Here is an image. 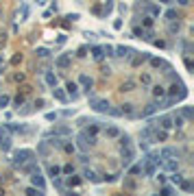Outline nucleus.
Listing matches in <instances>:
<instances>
[{
	"instance_id": "nucleus-47",
	"label": "nucleus",
	"mask_w": 194,
	"mask_h": 196,
	"mask_svg": "<svg viewBox=\"0 0 194 196\" xmlns=\"http://www.w3.org/2000/svg\"><path fill=\"white\" fill-rule=\"evenodd\" d=\"M26 194H29V196H37V194H44V192H42V190H37L35 185H31V187L26 190Z\"/></svg>"
},
{
	"instance_id": "nucleus-12",
	"label": "nucleus",
	"mask_w": 194,
	"mask_h": 196,
	"mask_svg": "<svg viewBox=\"0 0 194 196\" xmlns=\"http://www.w3.org/2000/svg\"><path fill=\"white\" fill-rule=\"evenodd\" d=\"M129 59H131V65H133V68H140L144 61H148V53H140V55H135V57L131 55Z\"/></svg>"
},
{
	"instance_id": "nucleus-3",
	"label": "nucleus",
	"mask_w": 194,
	"mask_h": 196,
	"mask_svg": "<svg viewBox=\"0 0 194 196\" xmlns=\"http://www.w3.org/2000/svg\"><path fill=\"white\" fill-rule=\"evenodd\" d=\"M35 157V153L33 151H29V148H22V151H18L15 155H13V166L15 168H20L22 163H26L29 159H33Z\"/></svg>"
},
{
	"instance_id": "nucleus-45",
	"label": "nucleus",
	"mask_w": 194,
	"mask_h": 196,
	"mask_svg": "<svg viewBox=\"0 0 194 196\" xmlns=\"http://www.w3.org/2000/svg\"><path fill=\"white\" fill-rule=\"evenodd\" d=\"M181 179H183V174H179V170H175V172H172V177H170V181L179 185V181H181Z\"/></svg>"
},
{
	"instance_id": "nucleus-31",
	"label": "nucleus",
	"mask_w": 194,
	"mask_h": 196,
	"mask_svg": "<svg viewBox=\"0 0 194 196\" xmlns=\"http://www.w3.org/2000/svg\"><path fill=\"white\" fill-rule=\"evenodd\" d=\"M29 11H31V9H29V5L24 2V5H22V11H20V22H24V20H29Z\"/></svg>"
},
{
	"instance_id": "nucleus-6",
	"label": "nucleus",
	"mask_w": 194,
	"mask_h": 196,
	"mask_svg": "<svg viewBox=\"0 0 194 196\" xmlns=\"http://www.w3.org/2000/svg\"><path fill=\"white\" fill-rule=\"evenodd\" d=\"M31 185H35L37 190H46V181H44V177H42V172L39 170H35V172H31Z\"/></svg>"
},
{
	"instance_id": "nucleus-56",
	"label": "nucleus",
	"mask_w": 194,
	"mask_h": 196,
	"mask_svg": "<svg viewBox=\"0 0 194 196\" xmlns=\"http://www.w3.org/2000/svg\"><path fill=\"white\" fill-rule=\"evenodd\" d=\"M72 170H74V168H72V163H68V166H63V172H65V174H70V172H72Z\"/></svg>"
},
{
	"instance_id": "nucleus-44",
	"label": "nucleus",
	"mask_w": 194,
	"mask_h": 196,
	"mask_svg": "<svg viewBox=\"0 0 194 196\" xmlns=\"http://www.w3.org/2000/svg\"><path fill=\"white\" fill-rule=\"evenodd\" d=\"M9 100H11V98H9L7 94H2V96H0V109H5V107L9 105Z\"/></svg>"
},
{
	"instance_id": "nucleus-22",
	"label": "nucleus",
	"mask_w": 194,
	"mask_h": 196,
	"mask_svg": "<svg viewBox=\"0 0 194 196\" xmlns=\"http://www.w3.org/2000/svg\"><path fill=\"white\" fill-rule=\"evenodd\" d=\"M159 127L166 129V131L172 129V116H161V118H159Z\"/></svg>"
},
{
	"instance_id": "nucleus-55",
	"label": "nucleus",
	"mask_w": 194,
	"mask_h": 196,
	"mask_svg": "<svg viewBox=\"0 0 194 196\" xmlns=\"http://www.w3.org/2000/svg\"><path fill=\"white\" fill-rule=\"evenodd\" d=\"M125 187H127V190H133V187H135V183H133L131 179H127V181H125Z\"/></svg>"
},
{
	"instance_id": "nucleus-30",
	"label": "nucleus",
	"mask_w": 194,
	"mask_h": 196,
	"mask_svg": "<svg viewBox=\"0 0 194 196\" xmlns=\"http://www.w3.org/2000/svg\"><path fill=\"white\" fill-rule=\"evenodd\" d=\"M129 168V174L135 177V174H142V163H135V166H127Z\"/></svg>"
},
{
	"instance_id": "nucleus-54",
	"label": "nucleus",
	"mask_w": 194,
	"mask_h": 196,
	"mask_svg": "<svg viewBox=\"0 0 194 196\" xmlns=\"http://www.w3.org/2000/svg\"><path fill=\"white\" fill-rule=\"evenodd\" d=\"M85 37H87V41H94V39H96V35H94L92 31H85Z\"/></svg>"
},
{
	"instance_id": "nucleus-62",
	"label": "nucleus",
	"mask_w": 194,
	"mask_h": 196,
	"mask_svg": "<svg viewBox=\"0 0 194 196\" xmlns=\"http://www.w3.org/2000/svg\"><path fill=\"white\" fill-rule=\"evenodd\" d=\"M159 2H164V5H170V2H172V0H159Z\"/></svg>"
},
{
	"instance_id": "nucleus-24",
	"label": "nucleus",
	"mask_w": 194,
	"mask_h": 196,
	"mask_svg": "<svg viewBox=\"0 0 194 196\" xmlns=\"http://www.w3.org/2000/svg\"><path fill=\"white\" fill-rule=\"evenodd\" d=\"M53 187H55V190H59V192H65V181L57 174V177H53Z\"/></svg>"
},
{
	"instance_id": "nucleus-8",
	"label": "nucleus",
	"mask_w": 194,
	"mask_h": 196,
	"mask_svg": "<svg viewBox=\"0 0 194 196\" xmlns=\"http://www.w3.org/2000/svg\"><path fill=\"white\" fill-rule=\"evenodd\" d=\"M131 55H133V50H131L129 46H116V48H113V57H120V59H129Z\"/></svg>"
},
{
	"instance_id": "nucleus-9",
	"label": "nucleus",
	"mask_w": 194,
	"mask_h": 196,
	"mask_svg": "<svg viewBox=\"0 0 194 196\" xmlns=\"http://www.w3.org/2000/svg\"><path fill=\"white\" fill-rule=\"evenodd\" d=\"M79 83L83 85V92H85L87 96H92V87H94V81H92L87 74H81V76H79Z\"/></svg>"
},
{
	"instance_id": "nucleus-32",
	"label": "nucleus",
	"mask_w": 194,
	"mask_h": 196,
	"mask_svg": "<svg viewBox=\"0 0 194 196\" xmlns=\"http://www.w3.org/2000/svg\"><path fill=\"white\" fill-rule=\"evenodd\" d=\"M153 96H155V98H164V96H166V89H164L161 85H155V87H153Z\"/></svg>"
},
{
	"instance_id": "nucleus-16",
	"label": "nucleus",
	"mask_w": 194,
	"mask_h": 196,
	"mask_svg": "<svg viewBox=\"0 0 194 196\" xmlns=\"http://www.w3.org/2000/svg\"><path fill=\"white\" fill-rule=\"evenodd\" d=\"M148 61H151V65H153V68H164V70L170 68V63H166V61H164V59H159V57H148Z\"/></svg>"
},
{
	"instance_id": "nucleus-41",
	"label": "nucleus",
	"mask_w": 194,
	"mask_h": 196,
	"mask_svg": "<svg viewBox=\"0 0 194 196\" xmlns=\"http://www.w3.org/2000/svg\"><path fill=\"white\" fill-rule=\"evenodd\" d=\"M133 87H135L133 81H125V83H122V92H133Z\"/></svg>"
},
{
	"instance_id": "nucleus-58",
	"label": "nucleus",
	"mask_w": 194,
	"mask_h": 196,
	"mask_svg": "<svg viewBox=\"0 0 194 196\" xmlns=\"http://www.w3.org/2000/svg\"><path fill=\"white\" fill-rule=\"evenodd\" d=\"M33 107H35V109H42V107H44V100H42V98H39V100H35Z\"/></svg>"
},
{
	"instance_id": "nucleus-27",
	"label": "nucleus",
	"mask_w": 194,
	"mask_h": 196,
	"mask_svg": "<svg viewBox=\"0 0 194 196\" xmlns=\"http://www.w3.org/2000/svg\"><path fill=\"white\" fill-rule=\"evenodd\" d=\"M179 29H181V24H179V22H175V20H170V24H168V33H170V35H177V33H179Z\"/></svg>"
},
{
	"instance_id": "nucleus-21",
	"label": "nucleus",
	"mask_w": 194,
	"mask_h": 196,
	"mask_svg": "<svg viewBox=\"0 0 194 196\" xmlns=\"http://www.w3.org/2000/svg\"><path fill=\"white\" fill-rule=\"evenodd\" d=\"M83 179H87V181H92V183H98V181H101L92 168H85V170H83Z\"/></svg>"
},
{
	"instance_id": "nucleus-25",
	"label": "nucleus",
	"mask_w": 194,
	"mask_h": 196,
	"mask_svg": "<svg viewBox=\"0 0 194 196\" xmlns=\"http://www.w3.org/2000/svg\"><path fill=\"white\" fill-rule=\"evenodd\" d=\"M179 116L185 120V122H190L192 118H194V113H192V107H181V111H179Z\"/></svg>"
},
{
	"instance_id": "nucleus-57",
	"label": "nucleus",
	"mask_w": 194,
	"mask_h": 196,
	"mask_svg": "<svg viewBox=\"0 0 194 196\" xmlns=\"http://www.w3.org/2000/svg\"><path fill=\"white\" fill-rule=\"evenodd\" d=\"M85 53H87V46H81L79 48V57H85Z\"/></svg>"
},
{
	"instance_id": "nucleus-15",
	"label": "nucleus",
	"mask_w": 194,
	"mask_h": 196,
	"mask_svg": "<svg viewBox=\"0 0 194 196\" xmlns=\"http://www.w3.org/2000/svg\"><path fill=\"white\" fill-rule=\"evenodd\" d=\"M65 89H68V94H70V98H72V100H77V98H79V85L77 83H72V81H68V85H65Z\"/></svg>"
},
{
	"instance_id": "nucleus-33",
	"label": "nucleus",
	"mask_w": 194,
	"mask_h": 196,
	"mask_svg": "<svg viewBox=\"0 0 194 196\" xmlns=\"http://www.w3.org/2000/svg\"><path fill=\"white\" fill-rule=\"evenodd\" d=\"M105 135L107 137H118L120 135V129L118 127H109V129H105Z\"/></svg>"
},
{
	"instance_id": "nucleus-28",
	"label": "nucleus",
	"mask_w": 194,
	"mask_h": 196,
	"mask_svg": "<svg viewBox=\"0 0 194 196\" xmlns=\"http://www.w3.org/2000/svg\"><path fill=\"white\" fill-rule=\"evenodd\" d=\"M111 11H113V0H107V2L103 5V11H101V13H103V15L107 18V15H109Z\"/></svg>"
},
{
	"instance_id": "nucleus-60",
	"label": "nucleus",
	"mask_w": 194,
	"mask_h": 196,
	"mask_svg": "<svg viewBox=\"0 0 194 196\" xmlns=\"http://www.w3.org/2000/svg\"><path fill=\"white\" fill-rule=\"evenodd\" d=\"M113 29H116V31H118V29H122V22L116 20V22H113Z\"/></svg>"
},
{
	"instance_id": "nucleus-23",
	"label": "nucleus",
	"mask_w": 194,
	"mask_h": 196,
	"mask_svg": "<svg viewBox=\"0 0 194 196\" xmlns=\"http://www.w3.org/2000/svg\"><path fill=\"white\" fill-rule=\"evenodd\" d=\"M146 157H148L151 161H155V163H157V168H161V161H164V159H161V155H159V151H148V155H146Z\"/></svg>"
},
{
	"instance_id": "nucleus-52",
	"label": "nucleus",
	"mask_w": 194,
	"mask_h": 196,
	"mask_svg": "<svg viewBox=\"0 0 194 196\" xmlns=\"http://www.w3.org/2000/svg\"><path fill=\"white\" fill-rule=\"evenodd\" d=\"M46 120H48V122H53V120H57V113H53V111H48V113H46Z\"/></svg>"
},
{
	"instance_id": "nucleus-37",
	"label": "nucleus",
	"mask_w": 194,
	"mask_h": 196,
	"mask_svg": "<svg viewBox=\"0 0 194 196\" xmlns=\"http://www.w3.org/2000/svg\"><path fill=\"white\" fill-rule=\"evenodd\" d=\"M61 148H63L65 153H74V151H77V146H74V144H70V142H63V144H61Z\"/></svg>"
},
{
	"instance_id": "nucleus-63",
	"label": "nucleus",
	"mask_w": 194,
	"mask_h": 196,
	"mask_svg": "<svg viewBox=\"0 0 194 196\" xmlns=\"http://www.w3.org/2000/svg\"><path fill=\"white\" fill-rule=\"evenodd\" d=\"M44 2H46V0H37V5H44Z\"/></svg>"
},
{
	"instance_id": "nucleus-46",
	"label": "nucleus",
	"mask_w": 194,
	"mask_h": 196,
	"mask_svg": "<svg viewBox=\"0 0 194 196\" xmlns=\"http://www.w3.org/2000/svg\"><path fill=\"white\" fill-rule=\"evenodd\" d=\"M159 11H161L159 5H148V13H151V15H159Z\"/></svg>"
},
{
	"instance_id": "nucleus-18",
	"label": "nucleus",
	"mask_w": 194,
	"mask_h": 196,
	"mask_svg": "<svg viewBox=\"0 0 194 196\" xmlns=\"http://www.w3.org/2000/svg\"><path fill=\"white\" fill-rule=\"evenodd\" d=\"M53 96H55V98H57V100H59V103H68V94H65V92H63V89H59V87H57V85H55V87H53Z\"/></svg>"
},
{
	"instance_id": "nucleus-20",
	"label": "nucleus",
	"mask_w": 194,
	"mask_h": 196,
	"mask_svg": "<svg viewBox=\"0 0 194 196\" xmlns=\"http://www.w3.org/2000/svg\"><path fill=\"white\" fill-rule=\"evenodd\" d=\"M120 111H122V116H129V118H135L137 113H135V109H133V105L131 103H125L122 107H120Z\"/></svg>"
},
{
	"instance_id": "nucleus-61",
	"label": "nucleus",
	"mask_w": 194,
	"mask_h": 196,
	"mask_svg": "<svg viewBox=\"0 0 194 196\" xmlns=\"http://www.w3.org/2000/svg\"><path fill=\"white\" fill-rule=\"evenodd\" d=\"M177 2H179L181 7H188V5H190V0H177Z\"/></svg>"
},
{
	"instance_id": "nucleus-53",
	"label": "nucleus",
	"mask_w": 194,
	"mask_h": 196,
	"mask_svg": "<svg viewBox=\"0 0 194 196\" xmlns=\"http://www.w3.org/2000/svg\"><path fill=\"white\" fill-rule=\"evenodd\" d=\"M72 113H74V109H63V111H61V116H63V118H70Z\"/></svg>"
},
{
	"instance_id": "nucleus-39",
	"label": "nucleus",
	"mask_w": 194,
	"mask_h": 196,
	"mask_svg": "<svg viewBox=\"0 0 194 196\" xmlns=\"http://www.w3.org/2000/svg\"><path fill=\"white\" fill-rule=\"evenodd\" d=\"M175 18L179 20V13H177L175 9H168V11H166V20H168V22H170V20H175Z\"/></svg>"
},
{
	"instance_id": "nucleus-19",
	"label": "nucleus",
	"mask_w": 194,
	"mask_h": 196,
	"mask_svg": "<svg viewBox=\"0 0 194 196\" xmlns=\"http://www.w3.org/2000/svg\"><path fill=\"white\" fill-rule=\"evenodd\" d=\"M37 153H39V157H48L50 155V146H48V142H39V146H37Z\"/></svg>"
},
{
	"instance_id": "nucleus-7",
	"label": "nucleus",
	"mask_w": 194,
	"mask_h": 196,
	"mask_svg": "<svg viewBox=\"0 0 194 196\" xmlns=\"http://www.w3.org/2000/svg\"><path fill=\"white\" fill-rule=\"evenodd\" d=\"M157 109H161V98H157L155 103H151V105H146L142 109V118H148V116H153Z\"/></svg>"
},
{
	"instance_id": "nucleus-4",
	"label": "nucleus",
	"mask_w": 194,
	"mask_h": 196,
	"mask_svg": "<svg viewBox=\"0 0 194 196\" xmlns=\"http://www.w3.org/2000/svg\"><path fill=\"white\" fill-rule=\"evenodd\" d=\"M142 174H146V177H155L157 174V163L151 161L148 157H144L142 159Z\"/></svg>"
},
{
	"instance_id": "nucleus-11",
	"label": "nucleus",
	"mask_w": 194,
	"mask_h": 196,
	"mask_svg": "<svg viewBox=\"0 0 194 196\" xmlns=\"http://www.w3.org/2000/svg\"><path fill=\"white\" fill-rule=\"evenodd\" d=\"M20 170H22L24 174H31V172H35V170H39V166L35 163V159H29L26 163H22V166H20Z\"/></svg>"
},
{
	"instance_id": "nucleus-43",
	"label": "nucleus",
	"mask_w": 194,
	"mask_h": 196,
	"mask_svg": "<svg viewBox=\"0 0 194 196\" xmlns=\"http://www.w3.org/2000/svg\"><path fill=\"white\" fill-rule=\"evenodd\" d=\"M61 144H63V142H61L57 135H55V139H50V142H48V146H53V148H61Z\"/></svg>"
},
{
	"instance_id": "nucleus-29",
	"label": "nucleus",
	"mask_w": 194,
	"mask_h": 196,
	"mask_svg": "<svg viewBox=\"0 0 194 196\" xmlns=\"http://www.w3.org/2000/svg\"><path fill=\"white\" fill-rule=\"evenodd\" d=\"M0 148H2V153H7L11 148V137H5L2 135V139H0Z\"/></svg>"
},
{
	"instance_id": "nucleus-36",
	"label": "nucleus",
	"mask_w": 194,
	"mask_h": 196,
	"mask_svg": "<svg viewBox=\"0 0 194 196\" xmlns=\"http://www.w3.org/2000/svg\"><path fill=\"white\" fill-rule=\"evenodd\" d=\"M179 185H181V190H183V192H192V183H190L188 179H181V181H179Z\"/></svg>"
},
{
	"instance_id": "nucleus-14",
	"label": "nucleus",
	"mask_w": 194,
	"mask_h": 196,
	"mask_svg": "<svg viewBox=\"0 0 194 196\" xmlns=\"http://www.w3.org/2000/svg\"><path fill=\"white\" fill-rule=\"evenodd\" d=\"M70 61H72V57H70V55H59V57H57V61H55V65H57V68H61V70H65V68H70Z\"/></svg>"
},
{
	"instance_id": "nucleus-1",
	"label": "nucleus",
	"mask_w": 194,
	"mask_h": 196,
	"mask_svg": "<svg viewBox=\"0 0 194 196\" xmlns=\"http://www.w3.org/2000/svg\"><path fill=\"white\" fill-rule=\"evenodd\" d=\"M94 144H96V135H89L87 131H81V133L77 135V148H79L81 153H87Z\"/></svg>"
},
{
	"instance_id": "nucleus-5",
	"label": "nucleus",
	"mask_w": 194,
	"mask_h": 196,
	"mask_svg": "<svg viewBox=\"0 0 194 196\" xmlns=\"http://www.w3.org/2000/svg\"><path fill=\"white\" fill-rule=\"evenodd\" d=\"M133 159H135V151L131 148V144H129V146H122V168L131 166Z\"/></svg>"
},
{
	"instance_id": "nucleus-42",
	"label": "nucleus",
	"mask_w": 194,
	"mask_h": 196,
	"mask_svg": "<svg viewBox=\"0 0 194 196\" xmlns=\"http://www.w3.org/2000/svg\"><path fill=\"white\" fill-rule=\"evenodd\" d=\"M118 137H120V146H129V144H131V137H129V135H122V133H120Z\"/></svg>"
},
{
	"instance_id": "nucleus-51",
	"label": "nucleus",
	"mask_w": 194,
	"mask_h": 196,
	"mask_svg": "<svg viewBox=\"0 0 194 196\" xmlns=\"http://www.w3.org/2000/svg\"><path fill=\"white\" fill-rule=\"evenodd\" d=\"M142 83L144 85H151V74H142Z\"/></svg>"
},
{
	"instance_id": "nucleus-48",
	"label": "nucleus",
	"mask_w": 194,
	"mask_h": 196,
	"mask_svg": "<svg viewBox=\"0 0 194 196\" xmlns=\"http://www.w3.org/2000/svg\"><path fill=\"white\" fill-rule=\"evenodd\" d=\"M79 183H81V179H79V177H70V179H68V185H70V187H77Z\"/></svg>"
},
{
	"instance_id": "nucleus-13",
	"label": "nucleus",
	"mask_w": 194,
	"mask_h": 196,
	"mask_svg": "<svg viewBox=\"0 0 194 196\" xmlns=\"http://www.w3.org/2000/svg\"><path fill=\"white\" fill-rule=\"evenodd\" d=\"M161 166L168 170V172H175V170H179V159H172V157L170 159H164Z\"/></svg>"
},
{
	"instance_id": "nucleus-49",
	"label": "nucleus",
	"mask_w": 194,
	"mask_h": 196,
	"mask_svg": "<svg viewBox=\"0 0 194 196\" xmlns=\"http://www.w3.org/2000/svg\"><path fill=\"white\" fill-rule=\"evenodd\" d=\"M161 194H164V196H170V194H175V190H172L170 185H164V187H161Z\"/></svg>"
},
{
	"instance_id": "nucleus-34",
	"label": "nucleus",
	"mask_w": 194,
	"mask_h": 196,
	"mask_svg": "<svg viewBox=\"0 0 194 196\" xmlns=\"http://www.w3.org/2000/svg\"><path fill=\"white\" fill-rule=\"evenodd\" d=\"M183 122H185V120H183V118H181L179 113H175V116H172V127L181 129V127H183Z\"/></svg>"
},
{
	"instance_id": "nucleus-10",
	"label": "nucleus",
	"mask_w": 194,
	"mask_h": 196,
	"mask_svg": "<svg viewBox=\"0 0 194 196\" xmlns=\"http://www.w3.org/2000/svg\"><path fill=\"white\" fill-rule=\"evenodd\" d=\"M179 153H181V151L175 148V146H166V148H161L159 155H161V159H170V157H177V159H179Z\"/></svg>"
},
{
	"instance_id": "nucleus-40",
	"label": "nucleus",
	"mask_w": 194,
	"mask_h": 196,
	"mask_svg": "<svg viewBox=\"0 0 194 196\" xmlns=\"http://www.w3.org/2000/svg\"><path fill=\"white\" fill-rule=\"evenodd\" d=\"M103 53H105V57H113V46L111 44H105L103 46Z\"/></svg>"
},
{
	"instance_id": "nucleus-35",
	"label": "nucleus",
	"mask_w": 194,
	"mask_h": 196,
	"mask_svg": "<svg viewBox=\"0 0 194 196\" xmlns=\"http://www.w3.org/2000/svg\"><path fill=\"white\" fill-rule=\"evenodd\" d=\"M35 55H37L39 59H46V57H50V50H48V48H37Z\"/></svg>"
},
{
	"instance_id": "nucleus-59",
	"label": "nucleus",
	"mask_w": 194,
	"mask_h": 196,
	"mask_svg": "<svg viewBox=\"0 0 194 196\" xmlns=\"http://www.w3.org/2000/svg\"><path fill=\"white\" fill-rule=\"evenodd\" d=\"M185 68L192 72V59H190V57H185Z\"/></svg>"
},
{
	"instance_id": "nucleus-17",
	"label": "nucleus",
	"mask_w": 194,
	"mask_h": 196,
	"mask_svg": "<svg viewBox=\"0 0 194 196\" xmlns=\"http://www.w3.org/2000/svg\"><path fill=\"white\" fill-rule=\"evenodd\" d=\"M92 57H94V61H103V59H105L103 46H92Z\"/></svg>"
},
{
	"instance_id": "nucleus-26",
	"label": "nucleus",
	"mask_w": 194,
	"mask_h": 196,
	"mask_svg": "<svg viewBox=\"0 0 194 196\" xmlns=\"http://www.w3.org/2000/svg\"><path fill=\"white\" fill-rule=\"evenodd\" d=\"M46 172H48V177H57L61 170H59V166H55V163H46Z\"/></svg>"
},
{
	"instance_id": "nucleus-38",
	"label": "nucleus",
	"mask_w": 194,
	"mask_h": 196,
	"mask_svg": "<svg viewBox=\"0 0 194 196\" xmlns=\"http://www.w3.org/2000/svg\"><path fill=\"white\" fill-rule=\"evenodd\" d=\"M46 83L50 85V87H55V85H57V76H55V74H50V72H48V74H46Z\"/></svg>"
},
{
	"instance_id": "nucleus-2",
	"label": "nucleus",
	"mask_w": 194,
	"mask_h": 196,
	"mask_svg": "<svg viewBox=\"0 0 194 196\" xmlns=\"http://www.w3.org/2000/svg\"><path fill=\"white\" fill-rule=\"evenodd\" d=\"M87 98H89V96H87ZM89 107H92L96 113H107L111 105H109L107 98H94V96H92V98H89Z\"/></svg>"
},
{
	"instance_id": "nucleus-50",
	"label": "nucleus",
	"mask_w": 194,
	"mask_h": 196,
	"mask_svg": "<svg viewBox=\"0 0 194 196\" xmlns=\"http://www.w3.org/2000/svg\"><path fill=\"white\" fill-rule=\"evenodd\" d=\"M144 26H146V29L153 26V15H146V18H144Z\"/></svg>"
}]
</instances>
